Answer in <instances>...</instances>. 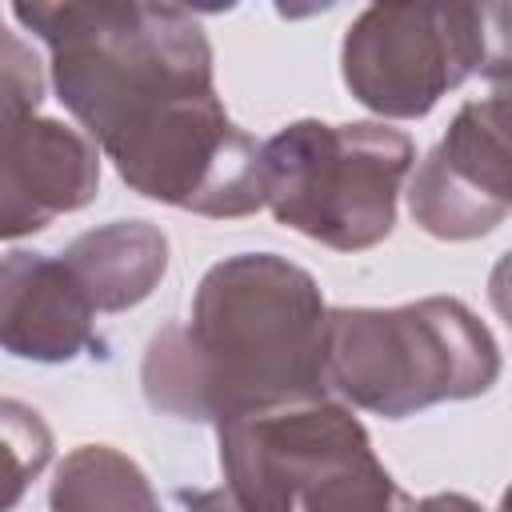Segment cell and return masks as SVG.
I'll list each match as a JSON object with an SVG mask.
<instances>
[{
    "instance_id": "6da1fadb",
    "label": "cell",
    "mask_w": 512,
    "mask_h": 512,
    "mask_svg": "<svg viewBox=\"0 0 512 512\" xmlns=\"http://www.w3.org/2000/svg\"><path fill=\"white\" fill-rule=\"evenodd\" d=\"M52 56V84L80 132L144 200L208 220L240 216L260 184V144L232 124L212 44L176 4H12Z\"/></svg>"
},
{
    "instance_id": "7a4b0ae2",
    "label": "cell",
    "mask_w": 512,
    "mask_h": 512,
    "mask_svg": "<svg viewBox=\"0 0 512 512\" xmlns=\"http://www.w3.org/2000/svg\"><path fill=\"white\" fill-rule=\"evenodd\" d=\"M328 304L308 268L240 252L204 272L184 324H164L140 364L152 412L228 424L328 400Z\"/></svg>"
},
{
    "instance_id": "3957f363",
    "label": "cell",
    "mask_w": 512,
    "mask_h": 512,
    "mask_svg": "<svg viewBox=\"0 0 512 512\" xmlns=\"http://www.w3.org/2000/svg\"><path fill=\"white\" fill-rule=\"evenodd\" d=\"M328 392L360 412L404 420L432 404L484 396L500 380V348L456 296L396 308L328 312Z\"/></svg>"
},
{
    "instance_id": "277c9868",
    "label": "cell",
    "mask_w": 512,
    "mask_h": 512,
    "mask_svg": "<svg viewBox=\"0 0 512 512\" xmlns=\"http://www.w3.org/2000/svg\"><path fill=\"white\" fill-rule=\"evenodd\" d=\"M224 488L244 512H416L364 424L336 400L216 428Z\"/></svg>"
},
{
    "instance_id": "5b68a950",
    "label": "cell",
    "mask_w": 512,
    "mask_h": 512,
    "mask_svg": "<svg viewBox=\"0 0 512 512\" xmlns=\"http://www.w3.org/2000/svg\"><path fill=\"white\" fill-rule=\"evenodd\" d=\"M412 164L416 148L392 124L292 120L264 140V208L332 252H364L392 236Z\"/></svg>"
},
{
    "instance_id": "8992f818",
    "label": "cell",
    "mask_w": 512,
    "mask_h": 512,
    "mask_svg": "<svg viewBox=\"0 0 512 512\" xmlns=\"http://www.w3.org/2000/svg\"><path fill=\"white\" fill-rule=\"evenodd\" d=\"M344 88L384 120H420L480 76V4H372L340 44Z\"/></svg>"
},
{
    "instance_id": "52a82bcc",
    "label": "cell",
    "mask_w": 512,
    "mask_h": 512,
    "mask_svg": "<svg viewBox=\"0 0 512 512\" xmlns=\"http://www.w3.org/2000/svg\"><path fill=\"white\" fill-rule=\"evenodd\" d=\"M408 212L436 240H476L512 216V96L468 100L408 180Z\"/></svg>"
},
{
    "instance_id": "ba28073f",
    "label": "cell",
    "mask_w": 512,
    "mask_h": 512,
    "mask_svg": "<svg viewBox=\"0 0 512 512\" xmlns=\"http://www.w3.org/2000/svg\"><path fill=\"white\" fill-rule=\"evenodd\" d=\"M4 128L0 144V236L20 240L56 216L80 212L100 192L96 144L52 116H24Z\"/></svg>"
},
{
    "instance_id": "9c48e42d",
    "label": "cell",
    "mask_w": 512,
    "mask_h": 512,
    "mask_svg": "<svg viewBox=\"0 0 512 512\" xmlns=\"http://www.w3.org/2000/svg\"><path fill=\"white\" fill-rule=\"evenodd\" d=\"M0 340L4 352L32 364H68L100 356L96 308L60 256L12 248L0 264Z\"/></svg>"
},
{
    "instance_id": "30bf717a",
    "label": "cell",
    "mask_w": 512,
    "mask_h": 512,
    "mask_svg": "<svg viewBox=\"0 0 512 512\" xmlns=\"http://www.w3.org/2000/svg\"><path fill=\"white\" fill-rule=\"evenodd\" d=\"M60 260L80 280L96 312L136 308L168 272V236L148 220H112L80 232Z\"/></svg>"
},
{
    "instance_id": "8fae6325",
    "label": "cell",
    "mask_w": 512,
    "mask_h": 512,
    "mask_svg": "<svg viewBox=\"0 0 512 512\" xmlns=\"http://www.w3.org/2000/svg\"><path fill=\"white\" fill-rule=\"evenodd\" d=\"M52 512H160L144 468L112 444L72 448L48 488Z\"/></svg>"
},
{
    "instance_id": "7c38bea8",
    "label": "cell",
    "mask_w": 512,
    "mask_h": 512,
    "mask_svg": "<svg viewBox=\"0 0 512 512\" xmlns=\"http://www.w3.org/2000/svg\"><path fill=\"white\" fill-rule=\"evenodd\" d=\"M4 416V456H8V492H4V508H12L20 500V492L28 488L32 476H40V468L52 456V432L40 420L36 408H24L20 400H4L0 404Z\"/></svg>"
},
{
    "instance_id": "4fadbf2b",
    "label": "cell",
    "mask_w": 512,
    "mask_h": 512,
    "mask_svg": "<svg viewBox=\"0 0 512 512\" xmlns=\"http://www.w3.org/2000/svg\"><path fill=\"white\" fill-rule=\"evenodd\" d=\"M44 100V72L36 52L20 40V32H4V96H0V124L36 116Z\"/></svg>"
},
{
    "instance_id": "5bb4252c",
    "label": "cell",
    "mask_w": 512,
    "mask_h": 512,
    "mask_svg": "<svg viewBox=\"0 0 512 512\" xmlns=\"http://www.w3.org/2000/svg\"><path fill=\"white\" fill-rule=\"evenodd\" d=\"M480 76L512 88V4H480Z\"/></svg>"
},
{
    "instance_id": "9a60e30c",
    "label": "cell",
    "mask_w": 512,
    "mask_h": 512,
    "mask_svg": "<svg viewBox=\"0 0 512 512\" xmlns=\"http://www.w3.org/2000/svg\"><path fill=\"white\" fill-rule=\"evenodd\" d=\"M488 304L512 328V252H504L488 272Z\"/></svg>"
},
{
    "instance_id": "2e32d148",
    "label": "cell",
    "mask_w": 512,
    "mask_h": 512,
    "mask_svg": "<svg viewBox=\"0 0 512 512\" xmlns=\"http://www.w3.org/2000/svg\"><path fill=\"white\" fill-rule=\"evenodd\" d=\"M176 500H180L184 512H244L224 484L220 488H196V492L184 488V492H176Z\"/></svg>"
},
{
    "instance_id": "e0dca14e",
    "label": "cell",
    "mask_w": 512,
    "mask_h": 512,
    "mask_svg": "<svg viewBox=\"0 0 512 512\" xmlns=\"http://www.w3.org/2000/svg\"><path fill=\"white\" fill-rule=\"evenodd\" d=\"M416 512H484V508L464 492H432L416 504Z\"/></svg>"
},
{
    "instance_id": "ac0fdd59",
    "label": "cell",
    "mask_w": 512,
    "mask_h": 512,
    "mask_svg": "<svg viewBox=\"0 0 512 512\" xmlns=\"http://www.w3.org/2000/svg\"><path fill=\"white\" fill-rule=\"evenodd\" d=\"M496 512H512V484L504 488V496H500V508Z\"/></svg>"
},
{
    "instance_id": "d6986e66",
    "label": "cell",
    "mask_w": 512,
    "mask_h": 512,
    "mask_svg": "<svg viewBox=\"0 0 512 512\" xmlns=\"http://www.w3.org/2000/svg\"><path fill=\"white\" fill-rule=\"evenodd\" d=\"M492 92H508V96H512V88H492Z\"/></svg>"
}]
</instances>
